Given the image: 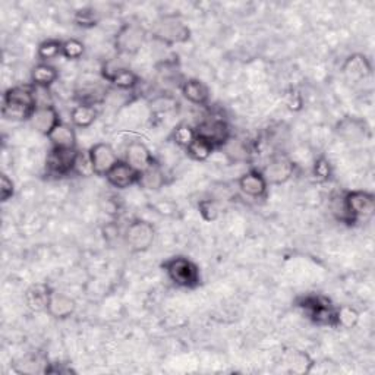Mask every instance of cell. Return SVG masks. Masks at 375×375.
I'll return each mask as SVG.
<instances>
[{
  "label": "cell",
  "instance_id": "1",
  "mask_svg": "<svg viewBox=\"0 0 375 375\" xmlns=\"http://www.w3.org/2000/svg\"><path fill=\"white\" fill-rule=\"evenodd\" d=\"M163 269L168 273L169 279L179 287L196 289L201 282L198 266L186 257H172L163 264Z\"/></svg>",
  "mask_w": 375,
  "mask_h": 375
},
{
  "label": "cell",
  "instance_id": "2",
  "mask_svg": "<svg viewBox=\"0 0 375 375\" xmlns=\"http://www.w3.org/2000/svg\"><path fill=\"white\" fill-rule=\"evenodd\" d=\"M298 307L303 310L307 317L312 323L318 326L337 327L336 323V311L337 308L331 303L330 299L321 295H308L299 299Z\"/></svg>",
  "mask_w": 375,
  "mask_h": 375
},
{
  "label": "cell",
  "instance_id": "3",
  "mask_svg": "<svg viewBox=\"0 0 375 375\" xmlns=\"http://www.w3.org/2000/svg\"><path fill=\"white\" fill-rule=\"evenodd\" d=\"M342 208V220L347 221V223H353L356 218H367L374 214L375 197L374 193L367 191H351L343 197Z\"/></svg>",
  "mask_w": 375,
  "mask_h": 375
},
{
  "label": "cell",
  "instance_id": "4",
  "mask_svg": "<svg viewBox=\"0 0 375 375\" xmlns=\"http://www.w3.org/2000/svg\"><path fill=\"white\" fill-rule=\"evenodd\" d=\"M152 35L160 40L164 45H180L186 43L191 38V31L188 25L177 15H164L161 17L152 29Z\"/></svg>",
  "mask_w": 375,
  "mask_h": 375
},
{
  "label": "cell",
  "instance_id": "5",
  "mask_svg": "<svg viewBox=\"0 0 375 375\" xmlns=\"http://www.w3.org/2000/svg\"><path fill=\"white\" fill-rule=\"evenodd\" d=\"M196 134L197 138L210 144L214 150L223 148L232 138L228 122L218 116L204 119L196 128Z\"/></svg>",
  "mask_w": 375,
  "mask_h": 375
},
{
  "label": "cell",
  "instance_id": "6",
  "mask_svg": "<svg viewBox=\"0 0 375 375\" xmlns=\"http://www.w3.org/2000/svg\"><path fill=\"white\" fill-rule=\"evenodd\" d=\"M77 148H54L51 147L46 159V170L50 176H67L74 173Z\"/></svg>",
  "mask_w": 375,
  "mask_h": 375
},
{
  "label": "cell",
  "instance_id": "7",
  "mask_svg": "<svg viewBox=\"0 0 375 375\" xmlns=\"http://www.w3.org/2000/svg\"><path fill=\"white\" fill-rule=\"evenodd\" d=\"M156 230L151 223L144 220H134L128 226L125 239L134 253H144L154 242Z\"/></svg>",
  "mask_w": 375,
  "mask_h": 375
},
{
  "label": "cell",
  "instance_id": "8",
  "mask_svg": "<svg viewBox=\"0 0 375 375\" xmlns=\"http://www.w3.org/2000/svg\"><path fill=\"white\" fill-rule=\"evenodd\" d=\"M145 31L136 24H125L115 38V47L120 54H134L141 49Z\"/></svg>",
  "mask_w": 375,
  "mask_h": 375
},
{
  "label": "cell",
  "instance_id": "9",
  "mask_svg": "<svg viewBox=\"0 0 375 375\" xmlns=\"http://www.w3.org/2000/svg\"><path fill=\"white\" fill-rule=\"evenodd\" d=\"M88 154H90L94 175L100 176V177H106V175L110 172V169H112L113 166L119 161L113 147L110 144H106V143L94 144L88 150Z\"/></svg>",
  "mask_w": 375,
  "mask_h": 375
},
{
  "label": "cell",
  "instance_id": "10",
  "mask_svg": "<svg viewBox=\"0 0 375 375\" xmlns=\"http://www.w3.org/2000/svg\"><path fill=\"white\" fill-rule=\"evenodd\" d=\"M103 78L120 90H132L140 82V78L129 67L116 66L115 62H107L103 66Z\"/></svg>",
  "mask_w": 375,
  "mask_h": 375
},
{
  "label": "cell",
  "instance_id": "11",
  "mask_svg": "<svg viewBox=\"0 0 375 375\" xmlns=\"http://www.w3.org/2000/svg\"><path fill=\"white\" fill-rule=\"evenodd\" d=\"M261 173L269 185H282L294 176L295 164L286 157H277L271 160Z\"/></svg>",
  "mask_w": 375,
  "mask_h": 375
},
{
  "label": "cell",
  "instance_id": "12",
  "mask_svg": "<svg viewBox=\"0 0 375 375\" xmlns=\"http://www.w3.org/2000/svg\"><path fill=\"white\" fill-rule=\"evenodd\" d=\"M107 182L113 188L118 189H127L132 185H138V179H140V173H138L132 166H129L127 161L119 160L110 172L106 175Z\"/></svg>",
  "mask_w": 375,
  "mask_h": 375
},
{
  "label": "cell",
  "instance_id": "13",
  "mask_svg": "<svg viewBox=\"0 0 375 375\" xmlns=\"http://www.w3.org/2000/svg\"><path fill=\"white\" fill-rule=\"evenodd\" d=\"M30 122L33 125V128L38 131L40 134H43L49 136V134L58 127L62 122L59 118L58 110L54 109V106H41L34 110L33 116L30 118Z\"/></svg>",
  "mask_w": 375,
  "mask_h": 375
},
{
  "label": "cell",
  "instance_id": "14",
  "mask_svg": "<svg viewBox=\"0 0 375 375\" xmlns=\"http://www.w3.org/2000/svg\"><path fill=\"white\" fill-rule=\"evenodd\" d=\"M125 161L132 166L138 173H143L156 163V159L145 144L141 141H132L127 148V160Z\"/></svg>",
  "mask_w": 375,
  "mask_h": 375
},
{
  "label": "cell",
  "instance_id": "15",
  "mask_svg": "<svg viewBox=\"0 0 375 375\" xmlns=\"http://www.w3.org/2000/svg\"><path fill=\"white\" fill-rule=\"evenodd\" d=\"M239 189L246 197L262 198L266 197L269 184L260 170H249L239 177Z\"/></svg>",
  "mask_w": 375,
  "mask_h": 375
},
{
  "label": "cell",
  "instance_id": "16",
  "mask_svg": "<svg viewBox=\"0 0 375 375\" xmlns=\"http://www.w3.org/2000/svg\"><path fill=\"white\" fill-rule=\"evenodd\" d=\"M51 295H53V290L49 285H46V283L33 285L25 294L26 307H29L34 312L47 311Z\"/></svg>",
  "mask_w": 375,
  "mask_h": 375
},
{
  "label": "cell",
  "instance_id": "17",
  "mask_svg": "<svg viewBox=\"0 0 375 375\" xmlns=\"http://www.w3.org/2000/svg\"><path fill=\"white\" fill-rule=\"evenodd\" d=\"M342 71L344 77L351 81H362L371 75V63L364 54H352L343 63Z\"/></svg>",
  "mask_w": 375,
  "mask_h": 375
},
{
  "label": "cell",
  "instance_id": "18",
  "mask_svg": "<svg viewBox=\"0 0 375 375\" xmlns=\"http://www.w3.org/2000/svg\"><path fill=\"white\" fill-rule=\"evenodd\" d=\"M180 91H182L185 99L192 104L207 106L208 102H210V91H208V87L197 78H189L184 81L182 86H180Z\"/></svg>",
  "mask_w": 375,
  "mask_h": 375
},
{
  "label": "cell",
  "instance_id": "19",
  "mask_svg": "<svg viewBox=\"0 0 375 375\" xmlns=\"http://www.w3.org/2000/svg\"><path fill=\"white\" fill-rule=\"evenodd\" d=\"M77 310V303L72 298H69L65 294H56L53 292V295L49 302L47 312L56 319H66L71 317Z\"/></svg>",
  "mask_w": 375,
  "mask_h": 375
},
{
  "label": "cell",
  "instance_id": "20",
  "mask_svg": "<svg viewBox=\"0 0 375 375\" xmlns=\"http://www.w3.org/2000/svg\"><path fill=\"white\" fill-rule=\"evenodd\" d=\"M49 140L54 148H77V134L74 127L61 122L56 128L49 134Z\"/></svg>",
  "mask_w": 375,
  "mask_h": 375
},
{
  "label": "cell",
  "instance_id": "21",
  "mask_svg": "<svg viewBox=\"0 0 375 375\" xmlns=\"http://www.w3.org/2000/svg\"><path fill=\"white\" fill-rule=\"evenodd\" d=\"M59 72L58 69L49 63H38L34 66L31 72V81L34 87L40 88H50L54 82L58 81Z\"/></svg>",
  "mask_w": 375,
  "mask_h": 375
},
{
  "label": "cell",
  "instance_id": "22",
  "mask_svg": "<svg viewBox=\"0 0 375 375\" xmlns=\"http://www.w3.org/2000/svg\"><path fill=\"white\" fill-rule=\"evenodd\" d=\"M99 112H97L95 106L91 104H78L71 110V122L75 128L86 129L90 128L91 125L97 120Z\"/></svg>",
  "mask_w": 375,
  "mask_h": 375
},
{
  "label": "cell",
  "instance_id": "23",
  "mask_svg": "<svg viewBox=\"0 0 375 375\" xmlns=\"http://www.w3.org/2000/svg\"><path fill=\"white\" fill-rule=\"evenodd\" d=\"M166 176L159 163H154L151 168L140 173V179H138V185L148 191H159L160 188H163Z\"/></svg>",
  "mask_w": 375,
  "mask_h": 375
},
{
  "label": "cell",
  "instance_id": "24",
  "mask_svg": "<svg viewBox=\"0 0 375 375\" xmlns=\"http://www.w3.org/2000/svg\"><path fill=\"white\" fill-rule=\"evenodd\" d=\"M35 109H31L29 106H24L15 102H8L3 100L2 104V116L6 120H12V122H21V120H30V118L33 116Z\"/></svg>",
  "mask_w": 375,
  "mask_h": 375
},
{
  "label": "cell",
  "instance_id": "25",
  "mask_svg": "<svg viewBox=\"0 0 375 375\" xmlns=\"http://www.w3.org/2000/svg\"><path fill=\"white\" fill-rule=\"evenodd\" d=\"M314 360L310 358L307 352L302 351H294L287 355V365L290 367V371L295 374H307L311 371Z\"/></svg>",
  "mask_w": 375,
  "mask_h": 375
},
{
  "label": "cell",
  "instance_id": "26",
  "mask_svg": "<svg viewBox=\"0 0 375 375\" xmlns=\"http://www.w3.org/2000/svg\"><path fill=\"white\" fill-rule=\"evenodd\" d=\"M62 45H63V41H59V40L43 41L37 50V56L41 61V63H47L51 59L62 56Z\"/></svg>",
  "mask_w": 375,
  "mask_h": 375
},
{
  "label": "cell",
  "instance_id": "27",
  "mask_svg": "<svg viewBox=\"0 0 375 375\" xmlns=\"http://www.w3.org/2000/svg\"><path fill=\"white\" fill-rule=\"evenodd\" d=\"M197 134L196 128H192L188 123H179L177 127L173 129L172 140L182 148H188L193 141H196Z\"/></svg>",
  "mask_w": 375,
  "mask_h": 375
},
{
  "label": "cell",
  "instance_id": "28",
  "mask_svg": "<svg viewBox=\"0 0 375 375\" xmlns=\"http://www.w3.org/2000/svg\"><path fill=\"white\" fill-rule=\"evenodd\" d=\"M74 22L78 26H82V29H93V26L100 22V15L99 12L93 8H82L75 10Z\"/></svg>",
  "mask_w": 375,
  "mask_h": 375
},
{
  "label": "cell",
  "instance_id": "29",
  "mask_svg": "<svg viewBox=\"0 0 375 375\" xmlns=\"http://www.w3.org/2000/svg\"><path fill=\"white\" fill-rule=\"evenodd\" d=\"M186 152H188V156L193 160H197V161H205L212 157V154L214 152V148L200 140V138H196V141H193L188 148H186Z\"/></svg>",
  "mask_w": 375,
  "mask_h": 375
},
{
  "label": "cell",
  "instance_id": "30",
  "mask_svg": "<svg viewBox=\"0 0 375 375\" xmlns=\"http://www.w3.org/2000/svg\"><path fill=\"white\" fill-rule=\"evenodd\" d=\"M359 321V312L349 307V305H344V307L337 308L336 311V323L337 327H343V328H353L356 327Z\"/></svg>",
  "mask_w": 375,
  "mask_h": 375
},
{
  "label": "cell",
  "instance_id": "31",
  "mask_svg": "<svg viewBox=\"0 0 375 375\" xmlns=\"http://www.w3.org/2000/svg\"><path fill=\"white\" fill-rule=\"evenodd\" d=\"M86 53V46L82 41L77 40V38H71L63 41L62 45V56L69 59V61H77L84 56Z\"/></svg>",
  "mask_w": 375,
  "mask_h": 375
},
{
  "label": "cell",
  "instance_id": "32",
  "mask_svg": "<svg viewBox=\"0 0 375 375\" xmlns=\"http://www.w3.org/2000/svg\"><path fill=\"white\" fill-rule=\"evenodd\" d=\"M333 175V169H331V163L326 159V157H319L315 160L314 168H312V176L319 184L328 182Z\"/></svg>",
  "mask_w": 375,
  "mask_h": 375
},
{
  "label": "cell",
  "instance_id": "33",
  "mask_svg": "<svg viewBox=\"0 0 375 375\" xmlns=\"http://www.w3.org/2000/svg\"><path fill=\"white\" fill-rule=\"evenodd\" d=\"M74 175H78V176H90V175H94L88 151H78L77 160H75Z\"/></svg>",
  "mask_w": 375,
  "mask_h": 375
},
{
  "label": "cell",
  "instance_id": "34",
  "mask_svg": "<svg viewBox=\"0 0 375 375\" xmlns=\"http://www.w3.org/2000/svg\"><path fill=\"white\" fill-rule=\"evenodd\" d=\"M200 214L205 221H214L218 217V205L213 200H202L198 202Z\"/></svg>",
  "mask_w": 375,
  "mask_h": 375
},
{
  "label": "cell",
  "instance_id": "35",
  "mask_svg": "<svg viewBox=\"0 0 375 375\" xmlns=\"http://www.w3.org/2000/svg\"><path fill=\"white\" fill-rule=\"evenodd\" d=\"M13 193H15V185H13L12 179H9L8 175H2L0 177V200L6 202L13 197Z\"/></svg>",
  "mask_w": 375,
  "mask_h": 375
}]
</instances>
